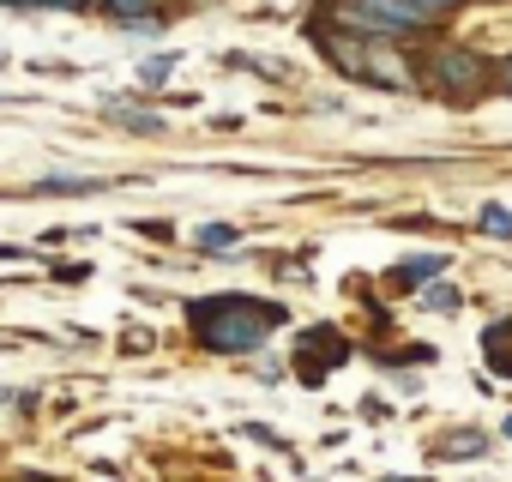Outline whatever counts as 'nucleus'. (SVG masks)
I'll list each match as a JSON object with an SVG mask.
<instances>
[{
	"label": "nucleus",
	"instance_id": "f8f14e48",
	"mask_svg": "<svg viewBox=\"0 0 512 482\" xmlns=\"http://www.w3.org/2000/svg\"><path fill=\"white\" fill-rule=\"evenodd\" d=\"M422 302H428V308H440V314H458V308H464V296H458L452 284H434V278H428V290H422Z\"/></svg>",
	"mask_w": 512,
	"mask_h": 482
},
{
	"label": "nucleus",
	"instance_id": "7ed1b4c3",
	"mask_svg": "<svg viewBox=\"0 0 512 482\" xmlns=\"http://www.w3.org/2000/svg\"><path fill=\"white\" fill-rule=\"evenodd\" d=\"M422 85H428L434 97H446V103H470V97L488 91V61H482L476 49L446 43V49L428 55V79H422Z\"/></svg>",
	"mask_w": 512,
	"mask_h": 482
},
{
	"label": "nucleus",
	"instance_id": "39448f33",
	"mask_svg": "<svg viewBox=\"0 0 512 482\" xmlns=\"http://www.w3.org/2000/svg\"><path fill=\"white\" fill-rule=\"evenodd\" d=\"M482 362H488L500 380H512V320L482 326Z\"/></svg>",
	"mask_w": 512,
	"mask_h": 482
},
{
	"label": "nucleus",
	"instance_id": "9d476101",
	"mask_svg": "<svg viewBox=\"0 0 512 482\" xmlns=\"http://www.w3.org/2000/svg\"><path fill=\"white\" fill-rule=\"evenodd\" d=\"M109 187L103 175H43V193H97Z\"/></svg>",
	"mask_w": 512,
	"mask_h": 482
},
{
	"label": "nucleus",
	"instance_id": "20e7f679",
	"mask_svg": "<svg viewBox=\"0 0 512 482\" xmlns=\"http://www.w3.org/2000/svg\"><path fill=\"white\" fill-rule=\"evenodd\" d=\"M344 362H350V338H344L338 326H308L302 344L290 350V374H296L302 386H326V374L344 368Z\"/></svg>",
	"mask_w": 512,
	"mask_h": 482
},
{
	"label": "nucleus",
	"instance_id": "2eb2a0df",
	"mask_svg": "<svg viewBox=\"0 0 512 482\" xmlns=\"http://www.w3.org/2000/svg\"><path fill=\"white\" fill-rule=\"evenodd\" d=\"M103 7H109L115 19H133V13H145V7H151V0H103Z\"/></svg>",
	"mask_w": 512,
	"mask_h": 482
},
{
	"label": "nucleus",
	"instance_id": "0eeeda50",
	"mask_svg": "<svg viewBox=\"0 0 512 482\" xmlns=\"http://www.w3.org/2000/svg\"><path fill=\"white\" fill-rule=\"evenodd\" d=\"M103 115H109V121H121L127 133H157V127H163V121H157V115H145V109H121V97H103Z\"/></svg>",
	"mask_w": 512,
	"mask_h": 482
},
{
	"label": "nucleus",
	"instance_id": "a211bd4d",
	"mask_svg": "<svg viewBox=\"0 0 512 482\" xmlns=\"http://www.w3.org/2000/svg\"><path fill=\"white\" fill-rule=\"evenodd\" d=\"M500 79H506V91H512V61H506V73H500Z\"/></svg>",
	"mask_w": 512,
	"mask_h": 482
},
{
	"label": "nucleus",
	"instance_id": "ddd939ff",
	"mask_svg": "<svg viewBox=\"0 0 512 482\" xmlns=\"http://www.w3.org/2000/svg\"><path fill=\"white\" fill-rule=\"evenodd\" d=\"M476 223H482L488 235H512V211H506V205H482V211H476Z\"/></svg>",
	"mask_w": 512,
	"mask_h": 482
},
{
	"label": "nucleus",
	"instance_id": "6e6552de",
	"mask_svg": "<svg viewBox=\"0 0 512 482\" xmlns=\"http://www.w3.org/2000/svg\"><path fill=\"white\" fill-rule=\"evenodd\" d=\"M488 446V434H476V428H458V434H446L440 446H434V458H476Z\"/></svg>",
	"mask_w": 512,
	"mask_h": 482
},
{
	"label": "nucleus",
	"instance_id": "423d86ee",
	"mask_svg": "<svg viewBox=\"0 0 512 482\" xmlns=\"http://www.w3.org/2000/svg\"><path fill=\"white\" fill-rule=\"evenodd\" d=\"M440 272H446V254H416V260L392 266V284L410 290V284H428V278H440Z\"/></svg>",
	"mask_w": 512,
	"mask_h": 482
},
{
	"label": "nucleus",
	"instance_id": "1a4fd4ad",
	"mask_svg": "<svg viewBox=\"0 0 512 482\" xmlns=\"http://www.w3.org/2000/svg\"><path fill=\"white\" fill-rule=\"evenodd\" d=\"M175 61H181V55H151V61L139 67V91H163L169 73H175Z\"/></svg>",
	"mask_w": 512,
	"mask_h": 482
},
{
	"label": "nucleus",
	"instance_id": "f3484780",
	"mask_svg": "<svg viewBox=\"0 0 512 482\" xmlns=\"http://www.w3.org/2000/svg\"><path fill=\"white\" fill-rule=\"evenodd\" d=\"M49 7H61V13H85L91 0H49Z\"/></svg>",
	"mask_w": 512,
	"mask_h": 482
},
{
	"label": "nucleus",
	"instance_id": "aec40b11",
	"mask_svg": "<svg viewBox=\"0 0 512 482\" xmlns=\"http://www.w3.org/2000/svg\"><path fill=\"white\" fill-rule=\"evenodd\" d=\"M97 7H103V0H97Z\"/></svg>",
	"mask_w": 512,
	"mask_h": 482
},
{
	"label": "nucleus",
	"instance_id": "9b49d317",
	"mask_svg": "<svg viewBox=\"0 0 512 482\" xmlns=\"http://www.w3.org/2000/svg\"><path fill=\"white\" fill-rule=\"evenodd\" d=\"M235 241H241V235H235L229 223H205V229H199V248H211V254H229Z\"/></svg>",
	"mask_w": 512,
	"mask_h": 482
},
{
	"label": "nucleus",
	"instance_id": "f257e3e1",
	"mask_svg": "<svg viewBox=\"0 0 512 482\" xmlns=\"http://www.w3.org/2000/svg\"><path fill=\"white\" fill-rule=\"evenodd\" d=\"M284 320H290L284 302L241 296V290H217V296L187 302V332H193V344L211 350V356H253Z\"/></svg>",
	"mask_w": 512,
	"mask_h": 482
},
{
	"label": "nucleus",
	"instance_id": "f03ea898",
	"mask_svg": "<svg viewBox=\"0 0 512 482\" xmlns=\"http://www.w3.org/2000/svg\"><path fill=\"white\" fill-rule=\"evenodd\" d=\"M332 13L344 31H362V37H416L434 25L416 0H338Z\"/></svg>",
	"mask_w": 512,
	"mask_h": 482
},
{
	"label": "nucleus",
	"instance_id": "dca6fc26",
	"mask_svg": "<svg viewBox=\"0 0 512 482\" xmlns=\"http://www.w3.org/2000/svg\"><path fill=\"white\" fill-rule=\"evenodd\" d=\"M416 7H422L428 19H440V13H458V7H464V0H416Z\"/></svg>",
	"mask_w": 512,
	"mask_h": 482
},
{
	"label": "nucleus",
	"instance_id": "4468645a",
	"mask_svg": "<svg viewBox=\"0 0 512 482\" xmlns=\"http://www.w3.org/2000/svg\"><path fill=\"white\" fill-rule=\"evenodd\" d=\"M235 434H241V440H260V446H272V452H278V446H290V440H284L278 428H266V422H241Z\"/></svg>",
	"mask_w": 512,
	"mask_h": 482
},
{
	"label": "nucleus",
	"instance_id": "6ab92c4d",
	"mask_svg": "<svg viewBox=\"0 0 512 482\" xmlns=\"http://www.w3.org/2000/svg\"><path fill=\"white\" fill-rule=\"evenodd\" d=\"M506 434H512V422H506Z\"/></svg>",
	"mask_w": 512,
	"mask_h": 482
}]
</instances>
